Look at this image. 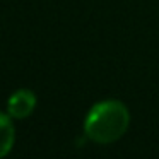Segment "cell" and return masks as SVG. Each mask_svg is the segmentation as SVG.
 <instances>
[{
	"label": "cell",
	"instance_id": "7a4b0ae2",
	"mask_svg": "<svg viewBox=\"0 0 159 159\" xmlns=\"http://www.w3.org/2000/svg\"><path fill=\"white\" fill-rule=\"evenodd\" d=\"M36 96L29 89H17L7 99V113L16 120H24L34 111Z\"/></svg>",
	"mask_w": 159,
	"mask_h": 159
},
{
	"label": "cell",
	"instance_id": "6da1fadb",
	"mask_svg": "<svg viewBox=\"0 0 159 159\" xmlns=\"http://www.w3.org/2000/svg\"><path fill=\"white\" fill-rule=\"evenodd\" d=\"M130 125L128 108L118 99H104L93 104L84 120V134L96 144L116 142Z\"/></svg>",
	"mask_w": 159,
	"mask_h": 159
},
{
	"label": "cell",
	"instance_id": "3957f363",
	"mask_svg": "<svg viewBox=\"0 0 159 159\" xmlns=\"http://www.w3.org/2000/svg\"><path fill=\"white\" fill-rule=\"evenodd\" d=\"M11 115L0 111V157L7 156L12 151V145L16 140V132L12 125Z\"/></svg>",
	"mask_w": 159,
	"mask_h": 159
}]
</instances>
